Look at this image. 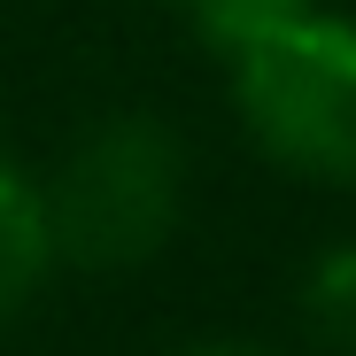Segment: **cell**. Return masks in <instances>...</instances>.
I'll list each match as a JSON object with an SVG mask.
<instances>
[{"label": "cell", "instance_id": "3", "mask_svg": "<svg viewBox=\"0 0 356 356\" xmlns=\"http://www.w3.org/2000/svg\"><path fill=\"white\" fill-rule=\"evenodd\" d=\"M54 264V232H47V202L24 186L16 163H0V318L47 279Z\"/></svg>", "mask_w": 356, "mask_h": 356}, {"label": "cell", "instance_id": "5", "mask_svg": "<svg viewBox=\"0 0 356 356\" xmlns=\"http://www.w3.org/2000/svg\"><path fill=\"white\" fill-rule=\"evenodd\" d=\"M186 8H194L202 39L217 47L225 31H241V24H256V16H271V8H286V0H186Z\"/></svg>", "mask_w": 356, "mask_h": 356}, {"label": "cell", "instance_id": "1", "mask_svg": "<svg viewBox=\"0 0 356 356\" xmlns=\"http://www.w3.org/2000/svg\"><path fill=\"white\" fill-rule=\"evenodd\" d=\"M217 54L232 63L248 132L279 163L356 186V24L325 16L318 0H286L225 31Z\"/></svg>", "mask_w": 356, "mask_h": 356}, {"label": "cell", "instance_id": "4", "mask_svg": "<svg viewBox=\"0 0 356 356\" xmlns=\"http://www.w3.org/2000/svg\"><path fill=\"white\" fill-rule=\"evenodd\" d=\"M302 325L325 348H356V241L325 248L302 279Z\"/></svg>", "mask_w": 356, "mask_h": 356}, {"label": "cell", "instance_id": "2", "mask_svg": "<svg viewBox=\"0 0 356 356\" xmlns=\"http://www.w3.org/2000/svg\"><path fill=\"white\" fill-rule=\"evenodd\" d=\"M178 194H186L178 140L147 116H116L93 140H78L54 194H39V202H47L54 256H70L86 271H132L140 256H155L170 241Z\"/></svg>", "mask_w": 356, "mask_h": 356}, {"label": "cell", "instance_id": "6", "mask_svg": "<svg viewBox=\"0 0 356 356\" xmlns=\"http://www.w3.org/2000/svg\"><path fill=\"white\" fill-rule=\"evenodd\" d=\"M194 356H248V348H194Z\"/></svg>", "mask_w": 356, "mask_h": 356}]
</instances>
